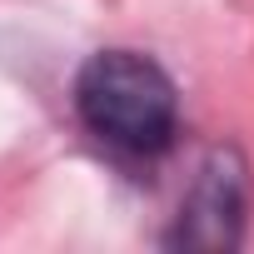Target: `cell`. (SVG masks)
<instances>
[{
	"mask_svg": "<svg viewBox=\"0 0 254 254\" xmlns=\"http://www.w3.org/2000/svg\"><path fill=\"white\" fill-rule=\"evenodd\" d=\"M75 115L100 145L150 160L175 145L180 90L165 65L140 50H95L75 75Z\"/></svg>",
	"mask_w": 254,
	"mask_h": 254,
	"instance_id": "cell-1",
	"label": "cell"
},
{
	"mask_svg": "<svg viewBox=\"0 0 254 254\" xmlns=\"http://www.w3.org/2000/svg\"><path fill=\"white\" fill-rule=\"evenodd\" d=\"M254 204V175L239 145H209L194 165V180L180 199L175 229L165 234L170 249H239Z\"/></svg>",
	"mask_w": 254,
	"mask_h": 254,
	"instance_id": "cell-2",
	"label": "cell"
}]
</instances>
